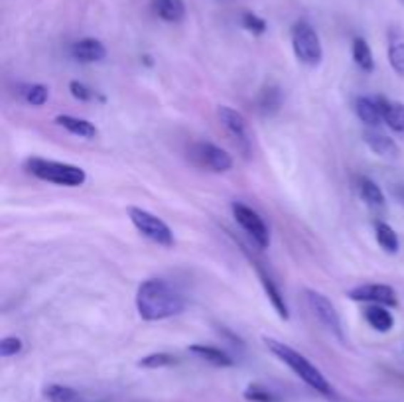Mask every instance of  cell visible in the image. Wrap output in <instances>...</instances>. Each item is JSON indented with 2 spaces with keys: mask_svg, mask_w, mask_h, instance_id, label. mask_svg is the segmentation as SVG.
I'll return each instance as SVG.
<instances>
[{
  "mask_svg": "<svg viewBox=\"0 0 404 402\" xmlns=\"http://www.w3.org/2000/svg\"><path fill=\"white\" fill-rule=\"evenodd\" d=\"M154 9L166 22H182L185 16L184 0H156Z\"/></svg>",
  "mask_w": 404,
  "mask_h": 402,
  "instance_id": "22",
  "label": "cell"
},
{
  "mask_svg": "<svg viewBox=\"0 0 404 402\" xmlns=\"http://www.w3.org/2000/svg\"><path fill=\"white\" fill-rule=\"evenodd\" d=\"M347 296L355 302H369V304H379V306H387L393 308L398 304L395 288L387 284H363L351 288Z\"/></svg>",
  "mask_w": 404,
  "mask_h": 402,
  "instance_id": "10",
  "label": "cell"
},
{
  "mask_svg": "<svg viewBox=\"0 0 404 402\" xmlns=\"http://www.w3.org/2000/svg\"><path fill=\"white\" fill-rule=\"evenodd\" d=\"M243 26L253 34H264L266 32V22L261 16H257L253 12H244L243 16Z\"/></svg>",
  "mask_w": 404,
  "mask_h": 402,
  "instance_id": "30",
  "label": "cell"
},
{
  "mask_svg": "<svg viewBox=\"0 0 404 402\" xmlns=\"http://www.w3.org/2000/svg\"><path fill=\"white\" fill-rule=\"evenodd\" d=\"M383 110V123H387V126L393 133L404 136V105L398 100H388L385 97H377Z\"/></svg>",
  "mask_w": 404,
  "mask_h": 402,
  "instance_id": "15",
  "label": "cell"
},
{
  "mask_svg": "<svg viewBox=\"0 0 404 402\" xmlns=\"http://www.w3.org/2000/svg\"><path fill=\"white\" fill-rule=\"evenodd\" d=\"M363 143L369 146L373 154H377L380 158H395L398 154V146L395 140L379 128H367L363 133Z\"/></svg>",
  "mask_w": 404,
  "mask_h": 402,
  "instance_id": "11",
  "label": "cell"
},
{
  "mask_svg": "<svg viewBox=\"0 0 404 402\" xmlns=\"http://www.w3.org/2000/svg\"><path fill=\"white\" fill-rule=\"evenodd\" d=\"M22 97L28 105H32V107H42L48 103L50 99V89L46 87V85H40V83H32V85H26L24 89H22Z\"/></svg>",
  "mask_w": 404,
  "mask_h": 402,
  "instance_id": "26",
  "label": "cell"
},
{
  "mask_svg": "<svg viewBox=\"0 0 404 402\" xmlns=\"http://www.w3.org/2000/svg\"><path fill=\"white\" fill-rule=\"evenodd\" d=\"M128 219L133 221V225L146 239H150L152 243H158L162 247H174V233H172V229L168 227V223H164L154 213L140 210V207H128Z\"/></svg>",
  "mask_w": 404,
  "mask_h": 402,
  "instance_id": "5",
  "label": "cell"
},
{
  "mask_svg": "<svg viewBox=\"0 0 404 402\" xmlns=\"http://www.w3.org/2000/svg\"><path fill=\"white\" fill-rule=\"evenodd\" d=\"M177 359L170 353H152V355H146L143 359L138 361V367L143 368H162V367H172L176 365Z\"/></svg>",
  "mask_w": 404,
  "mask_h": 402,
  "instance_id": "27",
  "label": "cell"
},
{
  "mask_svg": "<svg viewBox=\"0 0 404 402\" xmlns=\"http://www.w3.org/2000/svg\"><path fill=\"white\" fill-rule=\"evenodd\" d=\"M375 234H377V243L380 244V249L388 254H395L400 249V241H398V234L393 227L385 223V221H379L375 225Z\"/></svg>",
  "mask_w": 404,
  "mask_h": 402,
  "instance_id": "23",
  "label": "cell"
},
{
  "mask_svg": "<svg viewBox=\"0 0 404 402\" xmlns=\"http://www.w3.org/2000/svg\"><path fill=\"white\" fill-rule=\"evenodd\" d=\"M357 192L361 195V200L373 207V210H383L387 205V197L379 187V184H375L371 177L361 176L357 180Z\"/></svg>",
  "mask_w": 404,
  "mask_h": 402,
  "instance_id": "16",
  "label": "cell"
},
{
  "mask_svg": "<svg viewBox=\"0 0 404 402\" xmlns=\"http://www.w3.org/2000/svg\"><path fill=\"white\" fill-rule=\"evenodd\" d=\"M353 59L357 67L365 71V73H371L375 69V59H373V51H371L369 43L365 42L363 38H355L353 40Z\"/></svg>",
  "mask_w": 404,
  "mask_h": 402,
  "instance_id": "24",
  "label": "cell"
},
{
  "mask_svg": "<svg viewBox=\"0 0 404 402\" xmlns=\"http://www.w3.org/2000/svg\"><path fill=\"white\" fill-rule=\"evenodd\" d=\"M56 123L59 126H63L68 133L76 134L79 138H85V140H91L97 136V126L89 123V120H85V118H77V117H71V115H59L56 118Z\"/></svg>",
  "mask_w": 404,
  "mask_h": 402,
  "instance_id": "18",
  "label": "cell"
},
{
  "mask_svg": "<svg viewBox=\"0 0 404 402\" xmlns=\"http://www.w3.org/2000/svg\"><path fill=\"white\" fill-rule=\"evenodd\" d=\"M244 398L249 402H280L276 394L261 385H249L244 391Z\"/></svg>",
  "mask_w": 404,
  "mask_h": 402,
  "instance_id": "28",
  "label": "cell"
},
{
  "mask_svg": "<svg viewBox=\"0 0 404 402\" xmlns=\"http://www.w3.org/2000/svg\"><path fill=\"white\" fill-rule=\"evenodd\" d=\"M43 398L48 402H73L77 398V393L71 386L51 383L43 386Z\"/></svg>",
  "mask_w": 404,
  "mask_h": 402,
  "instance_id": "25",
  "label": "cell"
},
{
  "mask_svg": "<svg viewBox=\"0 0 404 402\" xmlns=\"http://www.w3.org/2000/svg\"><path fill=\"white\" fill-rule=\"evenodd\" d=\"M217 117L229 136L233 138V143L237 144V148L243 152L244 156H249L251 148H253V138H251V128H249L247 118L239 110L231 109L227 105H221L217 109Z\"/></svg>",
  "mask_w": 404,
  "mask_h": 402,
  "instance_id": "6",
  "label": "cell"
},
{
  "mask_svg": "<svg viewBox=\"0 0 404 402\" xmlns=\"http://www.w3.org/2000/svg\"><path fill=\"white\" fill-rule=\"evenodd\" d=\"M71 56L81 63H97L107 58V48L95 38H83L71 46Z\"/></svg>",
  "mask_w": 404,
  "mask_h": 402,
  "instance_id": "12",
  "label": "cell"
},
{
  "mask_svg": "<svg viewBox=\"0 0 404 402\" xmlns=\"http://www.w3.org/2000/svg\"><path fill=\"white\" fill-rule=\"evenodd\" d=\"M136 310L146 321H160L174 318L185 310V300L174 286L160 278H148L138 286Z\"/></svg>",
  "mask_w": 404,
  "mask_h": 402,
  "instance_id": "1",
  "label": "cell"
},
{
  "mask_svg": "<svg viewBox=\"0 0 404 402\" xmlns=\"http://www.w3.org/2000/svg\"><path fill=\"white\" fill-rule=\"evenodd\" d=\"M231 211H233V217H235L237 223L241 225V229L253 239V243L257 244L259 249H269L270 244L269 227H266V223L262 221L261 215H259L254 210H251L249 205L239 203V201L231 205Z\"/></svg>",
  "mask_w": 404,
  "mask_h": 402,
  "instance_id": "7",
  "label": "cell"
},
{
  "mask_svg": "<svg viewBox=\"0 0 404 402\" xmlns=\"http://www.w3.org/2000/svg\"><path fill=\"white\" fill-rule=\"evenodd\" d=\"M304 294H306V304H308V308H310V311L314 314V318L318 319L321 326L326 327L328 331H331L336 337L343 339L341 319H339V314H337L336 308H333V304H331L323 294L310 290V288H306Z\"/></svg>",
  "mask_w": 404,
  "mask_h": 402,
  "instance_id": "8",
  "label": "cell"
},
{
  "mask_svg": "<svg viewBox=\"0 0 404 402\" xmlns=\"http://www.w3.org/2000/svg\"><path fill=\"white\" fill-rule=\"evenodd\" d=\"M192 158L203 168H209L211 172H229L231 168H233V158H231V154L219 148V146H215V144L211 143H197L192 148Z\"/></svg>",
  "mask_w": 404,
  "mask_h": 402,
  "instance_id": "9",
  "label": "cell"
},
{
  "mask_svg": "<svg viewBox=\"0 0 404 402\" xmlns=\"http://www.w3.org/2000/svg\"><path fill=\"white\" fill-rule=\"evenodd\" d=\"M264 344H266V347L270 349V353L276 355L282 363H286L288 367L292 368L306 385L312 386L314 391L326 394V396L331 394V385L328 383V378L323 377L320 368L316 367V365H312V363L306 359L304 355H300V353L296 351V349H292V347H288L286 344L276 341V339H270V337H264Z\"/></svg>",
  "mask_w": 404,
  "mask_h": 402,
  "instance_id": "2",
  "label": "cell"
},
{
  "mask_svg": "<svg viewBox=\"0 0 404 402\" xmlns=\"http://www.w3.org/2000/svg\"><path fill=\"white\" fill-rule=\"evenodd\" d=\"M365 319L373 329H377L380 334H387L395 326L393 314L387 310V306H379V304H373L365 310Z\"/></svg>",
  "mask_w": 404,
  "mask_h": 402,
  "instance_id": "19",
  "label": "cell"
},
{
  "mask_svg": "<svg viewBox=\"0 0 404 402\" xmlns=\"http://www.w3.org/2000/svg\"><path fill=\"white\" fill-rule=\"evenodd\" d=\"M388 63L398 76L404 77V34L393 32L388 34Z\"/></svg>",
  "mask_w": 404,
  "mask_h": 402,
  "instance_id": "20",
  "label": "cell"
},
{
  "mask_svg": "<svg viewBox=\"0 0 404 402\" xmlns=\"http://www.w3.org/2000/svg\"><path fill=\"white\" fill-rule=\"evenodd\" d=\"M355 113L361 118V123H365L369 128H377L383 123V110H380L377 97H357Z\"/></svg>",
  "mask_w": 404,
  "mask_h": 402,
  "instance_id": "14",
  "label": "cell"
},
{
  "mask_svg": "<svg viewBox=\"0 0 404 402\" xmlns=\"http://www.w3.org/2000/svg\"><path fill=\"white\" fill-rule=\"evenodd\" d=\"M26 170L38 180L56 185H66V187H79L87 182L83 168L66 164V162H56V160L30 158L26 160Z\"/></svg>",
  "mask_w": 404,
  "mask_h": 402,
  "instance_id": "3",
  "label": "cell"
},
{
  "mask_svg": "<svg viewBox=\"0 0 404 402\" xmlns=\"http://www.w3.org/2000/svg\"><path fill=\"white\" fill-rule=\"evenodd\" d=\"M69 91H71V95L76 97L77 100H91L93 99V91L87 87V85L79 83V81H71L69 83Z\"/></svg>",
  "mask_w": 404,
  "mask_h": 402,
  "instance_id": "31",
  "label": "cell"
},
{
  "mask_svg": "<svg viewBox=\"0 0 404 402\" xmlns=\"http://www.w3.org/2000/svg\"><path fill=\"white\" fill-rule=\"evenodd\" d=\"M24 349V344L20 337H14V335H9V337H2L0 339V357L9 359V357H14L18 353Z\"/></svg>",
  "mask_w": 404,
  "mask_h": 402,
  "instance_id": "29",
  "label": "cell"
},
{
  "mask_svg": "<svg viewBox=\"0 0 404 402\" xmlns=\"http://www.w3.org/2000/svg\"><path fill=\"white\" fill-rule=\"evenodd\" d=\"M257 105H259V110H261L262 115H269L270 117V115L278 113V109L282 107V91H280V87L278 85H266L261 91V95H259Z\"/></svg>",
  "mask_w": 404,
  "mask_h": 402,
  "instance_id": "21",
  "label": "cell"
},
{
  "mask_svg": "<svg viewBox=\"0 0 404 402\" xmlns=\"http://www.w3.org/2000/svg\"><path fill=\"white\" fill-rule=\"evenodd\" d=\"M254 268H257V274H259V278H261V284L262 288H264V292H266V296H269L270 304H272V308L276 310V314L280 316L282 319H288L290 318V311H288V304L286 300H284V296H282V292H280V288H278L276 284H274V280L262 270L261 264H254Z\"/></svg>",
  "mask_w": 404,
  "mask_h": 402,
  "instance_id": "13",
  "label": "cell"
},
{
  "mask_svg": "<svg viewBox=\"0 0 404 402\" xmlns=\"http://www.w3.org/2000/svg\"><path fill=\"white\" fill-rule=\"evenodd\" d=\"M292 48L304 66L316 67L323 59V50L318 32L308 22H296L292 28Z\"/></svg>",
  "mask_w": 404,
  "mask_h": 402,
  "instance_id": "4",
  "label": "cell"
},
{
  "mask_svg": "<svg viewBox=\"0 0 404 402\" xmlns=\"http://www.w3.org/2000/svg\"><path fill=\"white\" fill-rule=\"evenodd\" d=\"M190 353L195 355L197 359L215 365V367H233V365H235V361L231 359V355H227L225 351H221L217 347H211V345H203V344L190 345Z\"/></svg>",
  "mask_w": 404,
  "mask_h": 402,
  "instance_id": "17",
  "label": "cell"
}]
</instances>
